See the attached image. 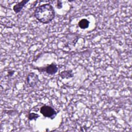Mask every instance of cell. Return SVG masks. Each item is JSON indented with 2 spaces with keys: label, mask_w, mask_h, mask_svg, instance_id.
Here are the masks:
<instances>
[{
  "label": "cell",
  "mask_w": 132,
  "mask_h": 132,
  "mask_svg": "<svg viewBox=\"0 0 132 132\" xmlns=\"http://www.w3.org/2000/svg\"><path fill=\"white\" fill-rule=\"evenodd\" d=\"M55 13L53 7L49 3L37 7L34 11L35 18L43 24H48L55 18Z\"/></svg>",
  "instance_id": "cell-1"
},
{
  "label": "cell",
  "mask_w": 132,
  "mask_h": 132,
  "mask_svg": "<svg viewBox=\"0 0 132 132\" xmlns=\"http://www.w3.org/2000/svg\"><path fill=\"white\" fill-rule=\"evenodd\" d=\"M40 113L44 117L49 118L51 119H54L57 115V112L51 106L48 105L42 106L40 109Z\"/></svg>",
  "instance_id": "cell-2"
},
{
  "label": "cell",
  "mask_w": 132,
  "mask_h": 132,
  "mask_svg": "<svg viewBox=\"0 0 132 132\" xmlns=\"http://www.w3.org/2000/svg\"><path fill=\"white\" fill-rule=\"evenodd\" d=\"M36 69H37L39 72H45L48 74L53 75L57 72L58 67L57 65L55 63H52L43 67H38L36 68Z\"/></svg>",
  "instance_id": "cell-3"
},
{
  "label": "cell",
  "mask_w": 132,
  "mask_h": 132,
  "mask_svg": "<svg viewBox=\"0 0 132 132\" xmlns=\"http://www.w3.org/2000/svg\"><path fill=\"white\" fill-rule=\"evenodd\" d=\"M26 80L28 84L31 87H35L39 82L38 76L34 73H29L26 77Z\"/></svg>",
  "instance_id": "cell-4"
},
{
  "label": "cell",
  "mask_w": 132,
  "mask_h": 132,
  "mask_svg": "<svg viewBox=\"0 0 132 132\" xmlns=\"http://www.w3.org/2000/svg\"><path fill=\"white\" fill-rule=\"evenodd\" d=\"M28 2H29L28 0L22 1L18 3V4H15V5H14V6L13 7V10L14 11V12L16 13L20 12L21 11V10L22 9L23 7L25 6V5Z\"/></svg>",
  "instance_id": "cell-5"
},
{
  "label": "cell",
  "mask_w": 132,
  "mask_h": 132,
  "mask_svg": "<svg viewBox=\"0 0 132 132\" xmlns=\"http://www.w3.org/2000/svg\"><path fill=\"white\" fill-rule=\"evenodd\" d=\"M59 75L62 78L69 79L73 76V74L71 70H65L59 73Z\"/></svg>",
  "instance_id": "cell-6"
},
{
  "label": "cell",
  "mask_w": 132,
  "mask_h": 132,
  "mask_svg": "<svg viewBox=\"0 0 132 132\" xmlns=\"http://www.w3.org/2000/svg\"><path fill=\"white\" fill-rule=\"evenodd\" d=\"M89 22L86 19H82L78 22V26L81 29H86L89 27Z\"/></svg>",
  "instance_id": "cell-7"
},
{
  "label": "cell",
  "mask_w": 132,
  "mask_h": 132,
  "mask_svg": "<svg viewBox=\"0 0 132 132\" xmlns=\"http://www.w3.org/2000/svg\"><path fill=\"white\" fill-rule=\"evenodd\" d=\"M40 117V116L38 114L32 112V113H29L28 114V120H36V119L37 118H38Z\"/></svg>",
  "instance_id": "cell-8"
},
{
  "label": "cell",
  "mask_w": 132,
  "mask_h": 132,
  "mask_svg": "<svg viewBox=\"0 0 132 132\" xmlns=\"http://www.w3.org/2000/svg\"><path fill=\"white\" fill-rule=\"evenodd\" d=\"M14 73V71H10L8 72V75L9 76H11L13 74V73Z\"/></svg>",
  "instance_id": "cell-9"
}]
</instances>
